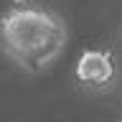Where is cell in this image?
I'll use <instances>...</instances> for the list:
<instances>
[{"label": "cell", "instance_id": "obj_1", "mask_svg": "<svg viewBox=\"0 0 122 122\" xmlns=\"http://www.w3.org/2000/svg\"><path fill=\"white\" fill-rule=\"evenodd\" d=\"M0 46L20 69L38 74L66 46V25L56 13L20 5L0 18Z\"/></svg>", "mask_w": 122, "mask_h": 122}, {"label": "cell", "instance_id": "obj_2", "mask_svg": "<svg viewBox=\"0 0 122 122\" xmlns=\"http://www.w3.org/2000/svg\"><path fill=\"white\" fill-rule=\"evenodd\" d=\"M114 76H117L114 56L104 48H86L74 64V79L81 86L107 89V86H112Z\"/></svg>", "mask_w": 122, "mask_h": 122}]
</instances>
